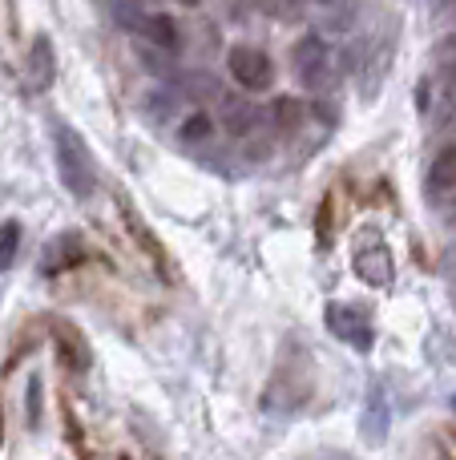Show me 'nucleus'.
Returning a JSON list of instances; mask_svg holds the SVG:
<instances>
[{
  "mask_svg": "<svg viewBox=\"0 0 456 460\" xmlns=\"http://www.w3.org/2000/svg\"><path fill=\"white\" fill-rule=\"evenodd\" d=\"M110 8H113V16H118V24H126V29H142L145 16L134 0H110Z\"/></svg>",
  "mask_w": 456,
  "mask_h": 460,
  "instance_id": "9b49d317",
  "label": "nucleus"
},
{
  "mask_svg": "<svg viewBox=\"0 0 456 460\" xmlns=\"http://www.w3.org/2000/svg\"><path fill=\"white\" fill-rule=\"evenodd\" d=\"M182 137L186 142H202V137H210V118L206 113H190V118L182 121Z\"/></svg>",
  "mask_w": 456,
  "mask_h": 460,
  "instance_id": "f8f14e48",
  "label": "nucleus"
},
{
  "mask_svg": "<svg viewBox=\"0 0 456 460\" xmlns=\"http://www.w3.org/2000/svg\"><path fill=\"white\" fill-rule=\"evenodd\" d=\"M182 4H194V0H182Z\"/></svg>",
  "mask_w": 456,
  "mask_h": 460,
  "instance_id": "dca6fc26",
  "label": "nucleus"
},
{
  "mask_svg": "<svg viewBox=\"0 0 456 460\" xmlns=\"http://www.w3.org/2000/svg\"><path fill=\"white\" fill-rule=\"evenodd\" d=\"M16 251H21V223H16V218H8V223H0V275H4V270H13Z\"/></svg>",
  "mask_w": 456,
  "mask_h": 460,
  "instance_id": "9d476101",
  "label": "nucleus"
},
{
  "mask_svg": "<svg viewBox=\"0 0 456 460\" xmlns=\"http://www.w3.org/2000/svg\"><path fill=\"white\" fill-rule=\"evenodd\" d=\"M53 158H57V170H61V182L73 199H89L97 186V174H93V162H89V150L81 142L77 129H69L65 121H53Z\"/></svg>",
  "mask_w": 456,
  "mask_h": 460,
  "instance_id": "f257e3e1",
  "label": "nucleus"
},
{
  "mask_svg": "<svg viewBox=\"0 0 456 460\" xmlns=\"http://www.w3.org/2000/svg\"><path fill=\"white\" fill-rule=\"evenodd\" d=\"M320 460H352V456H344V453H323Z\"/></svg>",
  "mask_w": 456,
  "mask_h": 460,
  "instance_id": "4468645a",
  "label": "nucleus"
},
{
  "mask_svg": "<svg viewBox=\"0 0 456 460\" xmlns=\"http://www.w3.org/2000/svg\"><path fill=\"white\" fill-rule=\"evenodd\" d=\"M37 416H40V384L32 380L29 384V424H37Z\"/></svg>",
  "mask_w": 456,
  "mask_h": 460,
  "instance_id": "ddd939ff",
  "label": "nucleus"
},
{
  "mask_svg": "<svg viewBox=\"0 0 456 460\" xmlns=\"http://www.w3.org/2000/svg\"><path fill=\"white\" fill-rule=\"evenodd\" d=\"M328 327H331V335L336 340H344V343H352L355 351H372V319H368V311L364 307H352V303H331L328 307Z\"/></svg>",
  "mask_w": 456,
  "mask_h": 460,
  "instance_id": "f03ea898",
  "label": "nucleus"
},
{
  "mask_svg": "<svg viewBox=\"0 0 456 460\" xmlns=\"http://www.w3.org/2000/svg\"><path fill=\"white\" fill-rule=\"evenodd\" d=\"M142 32L145 40H150V45H158V49H178V24L170 21L166 13H153V16H145L142 21Z\"/></svg>",
  "mask_w": 456,
  "mask_h": 460,
  "instance_id": "1a4fd4ad",
  "label": "nucleus"
},
{
  "mask_svg": "<svg viewBox=\"0 0 456 460\" xmlns=\"http://www.w3.org/2000/svg\"><path fill=\"white\" fill-rule=\"evenodd\" d=\"M355 275L368 287H388L396 275L392 254H388L384 246H364V251H355Z\"/></svg>",
  "mask_w": 456,
  "mask_h": 460,
  "instance_id": "20e7f679",
  "label": "nucleus"
},
{
  "mask_svg": "<svg viewBox=\"0 0 456 460\" xmlns=\"http://www.w3.org/2000/svg\"><path fill=\"white\" fill-rule=\"evenodd\" d=\"M384 432H388V404H384V396H380V388H372L368 412H364V440H368V445H380Z\"/></svg>",
  "mask_w": 456,
  "mask_h": 460,
  "instance_id": "0eeeda50",
  "label": "nucleus"
},
{
  "mask_svg": "<svg viewBox=\"0 0 456 460\" xmlns=\"http://www.w3.org/2000/svg\"><path fill=\"white\" fill-rule=\"evenodd\" d=\"M452 408H456V400H452Z\"/></svg>",
  "mask_w": 456,
  "mask_h": 460,
  "instance_id": "f3484780",
  "label": "nucleus"
},
{
  "mask_svg": "<svg viewBox=\"0 0 456 460\" xmlns=\"http://www.w3.org/2000/svg\"><path fill=\"white\" fill-rule=\"evenodd\" d=\"M449 223H452V226H456V202H452V215H449Z\"/></svg>",
  "mask_w": 456,
  "mask_h": 460,
  "instance_id": "2eb2a0df",
  "label": "nucleus"
},
{
  "mask_svg": "<svg viewBox=\"0 0 456 460\" xmlns=\"http://www.w3.org/2000/svg\"><path fill=\"white\" fill-rule=\"evenodd\" d=\"M295 65H299V77H303L307 85H320V81L328 77V49H323V40L320 37L299 40Z\"/></svg>",
  "mask_w": 456,
  "mask_h": 460,
  "instance_id": "39448f33",
  "label": "nucleus"
},
{
  "mask_svg": "<svg viewBox=\"0 0 456 460\" xmlns=\"http://www.w3.org/2000/svg\"><path fill=\"white\" fill-rule=\"evenodd\" d=\"M428 199H441V194L456 190V142L444 146L441 154L433 158V166H428Z\"/></svg>",
  "mask_w": 456,
  "mask_h": 460,
  "instance_id": "423d86ee",
  "label": "nucleus"
},
{
  "mask_svg": "<svg viewBox=\"0 0 456 460\" xmlns=\"http://www.w3.org/2000/svg\"><path fill=\"white\" fill-rule=\"evenodd\" d=\"M226 65H231V77L239 81L242 89H250V93H259V89L271 85V57L263 53V49H250V45H234L231 57H226Z\"/></svg>",
  "mask_w": 456,
  "mask_h": 460,
  "instance_id": "7ed1b4c3",
  "label": "nucleus"
},
{
  "mask_svg": "<svg viewBox=\"0 0 456 460\" xmlns=\"http://www.w3.org/2000/svg\"><path fill=\"white\" fill-rule=\"evenodd\" d=\"M32 73H29V81H32V89H48V81H53V40L48 37H37L32 40Z\"/></svg>",
  "mask_w": 456,
  "mask_h": 460,
  "instance_id": "6e6552de",
  "label": "nucleus"
}]
</instances>
